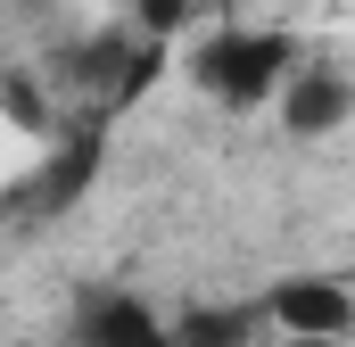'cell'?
<instances>
[{
	"mask_svg": "<svg viewBox=\"0 0 355 347\" xmlns=\"http://www.w3.org/2000/svg\"><path fill=\"white\" fill-rule=\"evenodd\" d=\"M289 67H297V42L281 33V25H223V33H207L198 50H190V83L198 99H215V108H272V91L289 83Z\"/></svg>",
	"mask_w": 355,
	"mask_h": 347,
	"instance_id": "obj_1",
	"label": "cell"
},
{
	"mask_svg": "<svg viewBox=\"0 0 355 347\" xmlns=\"http://www.w3.org/2000/svg\"><path fill=\"white\" fill-rule=\"evenodd\" d=\"M99 166H107V124H83V133L50 141V158L8 190V215H25V223H58L67 207H83V198H91Z\"/></svg>",
	"mask_w": 355,
	"mask_h": 347,
	"instance_id": "obj_2",
	"label": "cell"
},
{
	"mask_svg": "<svg viewBox=\"0 0 355 347\" xmlns=\"http://www.w3.org/2000/svg\"><path fill=\"white\" fill-rule=\"evenodd\" d=\"M257 314L281 323L289 339H347L355 289L339 281V273H289V281H272L265 298H257Z\"/></svg>",
	"mask_w": 355,
	"mask_h": 347,
	"instance_id": "obj_3",
	"label": "cell"
},
{
	"mask_svg": "<svg viewBox=\"0 0 355 347\" xmlns=\"http://www.w3.org/2000/svg\"><path fill=\"white\" fill-rule=\"evenodd\" d=\"M281 99V124H289V141H322V133H339L355 108V83L347 67H331V58H297L289 67V83L272 91Z\"/></svg>",
	"mask_w": 355,
	"mask_h": 347,
	"instance_id": "obj_4",
	"label": "cell"
},
{
	"mask_svg": "<svg viewBox=\"0 0 355 347\" xmlns=\"http://www.w3.org/2000/svg\"><path fill=\"white\" fill-rule=\"evenodd\" d=\"M67 331H75V347H166V314L132 289H83Z\"/></svg>",
	"mask_w": 355,
	"mask_h": 347,
	"instance_id": "obj_5",
	"label": "cell"
},
{
	"mask_svg": "<svg viewBox=\"0 0 355 347\" xmlns=\"http://www.w3.org/2000/svg\"><path fill=\"white\" fill-rule=\"evenodd\" d=\"M257 306H182L166 314V347H248L257 339Z\"/></svg>",
	"mask_w": 355,
	"mask_h": 347,
	"instance_id": "obj_6",
	"label": "cell"
},
{
	"mask_svg": "<svg viewBox=\"0 0 355 347\" xmlns=\"http://www.w3.org/2000/svg\"><path fill=\"white\" fill-rule=\"evenodd\" d=\"M0 116H8L17 133H33V141H50V133H58L50 91H42V75H25V67H8V75H0Z\"/></svg>",
	"mask_w": 355,
	"mask_h": 347,
	"instance_id": "obj_7",
	"label": "cell"
},
{
	"mask_svg": "<svg viewBox=\"0 0 355 347\" xmlns=\"http://www.w3.org/2000/svg\"><path fill=\"white\" fill-rule=\"evenodd\" d=\"M182 17H190V0H141V8H132V33H141V42H174Z\"/></svg>",
	"mask_w": 355,
	"mask_h": 347,
	"instance_id": "obj_8",
	"label": "cell"
},
{
	"mask_svg": "<svg viewBox=\"0 0 355 347\" xmlns=\"http://www.w3.org/2000/svg\"><path fill=\"white\" fill-rule=\"evenodd\" d=\"M289 347H347V339H289Z\"/></svg>",
	"mask_w": 355,
	"mask_h": 347,
	"instance_id": "obj_9",
	"label": "cell"
},
{
	"mask_svg": "<svg viewBox=\"0 0 355 347\" xmlns=\"http://www.w3.org/2000/svg\"><path fill=\"white\" fill-rule=\"evenodd\" d=\"M25 347H33V339H25Z\"/></svg>",
	"mask_w": 355,
	"mask_h": 347,
	"instance_id": "obj_10",
	"label": "cell"
}]
</instances>
